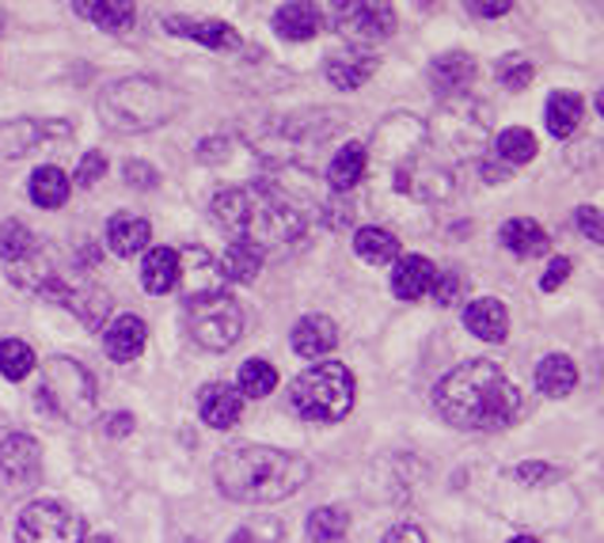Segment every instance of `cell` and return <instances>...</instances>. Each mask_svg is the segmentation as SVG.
<instances>
[{
	"instance_id": "cell-16",
	"label": "cell",
	"mask_w": 604,
	"mask_h": 543,
	"mask_svg": "<svg viewBox=\"0 0 604 543\" xmlns=\"http://www.w3.org/2000/svg\"><path fill=\"white\" fill-rule=\"evenodd\" d=\"M324 73L339 92H354V88H361L372 73H377V58H372V53H361V50H339L324 61Z\"/></svg>"
},
{
	"instance_id": "cell-4",
	"label": "cell",
	"mask_w": 604,
	"mask_h": 543,
	"mask_svg": "<svg viewBox=\"0 0 604 543\" xmlns=\"http://www.w3.org/2000/svg\"><path fill=\"white\" fill-rule=\"evenodd\" d=\"M180 92L156 76L114 80L100 92V119L119 133H145L175 119Z\"/></svg>"
},
{
	"instance_id": "cell-47",
	"label": "cell",
	"mask_w": 604,
	"mask_h": 543,
	"mask_svg": "<svg viewBox=\"0 0 604 543\" xmlns=\"http://www.w3.org/2000/svg\"><path fill=\"white\" fill-rule=\"evenodd\" d=\"M385 543H426V536L419 524H396V529H388Z\"/></svg>"
},
{
	"instance_id": "cell-53",
	"label": "cell",
	"mask_w": 604,
	"mask_h": 543,
	"mask_svg": "<svg viewBox=\"0 0 604 543\" xmlns=\"http://www.w3.org/2000/svg\"><path fill=\"white\" fill-rule=\"evenodd\" d=\"M601 377H604V358H601Z\"/></svg>"
},
{
	"instance_id": "cell-6",
	"label": "cell",
	"mask_w": 604,
	"mask_h": 543,
	"mask_svg": "<svg viewBox=\"0 0 604 543\" xmlns=\"http://www.w3.org/2000/svg\"><path fill=\"white\" fill-rule=\"evenodd\" d=\"M39 399H42V407L58 418H65V422H73V426H84L95 418V399H100V391H95V377L80 361L50 358L42 365Z\"/></svg>"
},
{
	"instance_id": "cell-52",
	"label": "cell",
	"mask_w": 604,
	"mask_h": 543,
	"mask_svg": "<svg viewBox=\"0 0 604 543\" xmlns=\"http://www.w3.org/2000/svg\"><path fill=\"white\" fill-rule=\"evenodd\" d=\"M597 111L604 114V88H601V95H597Z\"/></svg>"
},
{
	"instance_id": "cell-51",
	"label": "cell",
	"mask_w": 604,
	"mask_h": 543,
	"mask_svg": "<svg viewBox=\"0 0 604 543\" xmlns=\"http://www.w3.org/2000/svg\"><path fill=\"white\" fill-rule=\"evenodd\" d=\"M84 543H114L111 536H95V540H84Z\"/></svg>"
},
{
	"instance_id": "cell-5",
	"label": "cell",
	"mask_w": 604,
	"mask_h": 543,
	"mask_svg": "<svg viewBox=\"0 0 604 543\" xmlns=\"http://www.w3.org/2000/svg\"><path fill=\"white\" fill-rule=\"evenodd\" d=\"M289 399L308 422H339L354 407V372L339 361H319L293 380Z\"/></svg>"
},
{
	"instance_id": "cell-2",
	"label": "cell",
	"mask_w": 604,
	"mask_h": 543,
	"mask_svg": "<svg viewBox=\"0 0 604 543\" xmlns=\"http://www.w3.org/2000/svg\"><path fill=\"white\" fill-rule=\"evenodd\" d=\"M213 217L228 236L247 239L259 252H286V247H297L308 233V221L297 209V202L270 183L221 191L213 198Z\"/></svg>"
},
{
	"instance_id": "cell-38",
	"label": "cell",
	"mask_w": 604,
	"mask_h": 543,
	"mask_svg": "<svg viewBox=\"0 0 604 543\" xmlns=\"http://www.w3.org/2000/svg\"><path fill=\"white\" fill-rule=\"evenodd\" d=\"M34 252V236L23 221H4L0 225V259L8 263H23Z\"/></svg>"
},
{
	"instance_id": "cell-25",
	"label": "cell",
	"mask_w": 604,
	"mask_h": 543,
	"mask_svg": "<svg viewBox=\"0 0 604 543\" xmlns=\"http://www.w3.org/2000/svg\"><path fill=\"white\" fill-rule=\"evenodd\" d=\"M53 130H69V126H42V122H31V119L0 122V156H8V160L27 156L31 148H39L42 137Z\"/></svg>"
},
{
	"instance_id": "cell-9",
	"label": "cell",
	"mask_w": 604,
	"mask_h": 543,
	"mask_svg": "<svg viewBox=\"0 0 604 543\" xmlns=\"http://www.w3.org/2000/svg\"><path fill=\"white\" fill-rule=\"evenodd\" d=\"M335 20V31L342 39H350L354 47H372V42H385L396 34V8L388 4H369V0H358V4H331L327 8Z\"/></svg>"
},
{
	"instance_id": "cell-41",
	"label": "cell",
	"mask_w": 604,
	"mask_h": 543,
	"mask_svg": "<svg viewBox=\"0 0 604 543\" xmlns=\"http://www.w3.org/2000/svg\"><path fill=\"white\" fill-rule=\"evenodd\" d=\"M106 175V156L103 153H84L76 164V186H95Z\"/></svg>"
},
{
	"instance_id": "cell-18",
	"label": "cell",
	"mask_w": 604,
	"mask_h": 543,
	"mask_svg": "<svg viewBox=\"0 0 604 543\" xmlns=\"http://www.w3.org/2000/svg\"><path fill=\"white\" fill-rule=\"evenodd\" d=\"M475 80V61H472V53H460V50H452V53H441L438 61L430 65V84H433V92L438 95H460V92H468V84Z\"/></svg>"
},
{
	"instance_id": "cell-1",
	"label": "cell",
	"mask_w": 604,
	"mask_h": 543,
	"mask_svg": "<svg viewBox=\"0 0 604 543\" xmlns=\"http://www.w3.org/2000/svg\"><path fill=\"white\" fill-rule=\"evenodd\" d=\"M433 407L457 430L494 433L521 414V391L494 361H464L438 380Z\"/></svg>"
},
{
	"instance_id": "cell-45",
	"label": "cell",
	"mask_w": 604,
	"mask_h": 543,
	"mask_svg": "<svg viewBox=\"0 0 604 543\" xmlns=\"http://www.w3.org/2000/svg\"><path fill=\"white\" fill-rule=\"evenodd\" d=\"M126 183L133 186V191H153L156 172L149 164H141V160H130V164H126Z\"/></svg>"
},
{
	"instance_id": "cell-42",
	"label": "cell",
	"mask_w": 604,
	"mask_h": 543,
	"mask_svg": "<svg viewBox=\"0 0 604 543\" xmlns=\"http://www.w3.org/2000/svg\"><path fill=\"white\" fill-rule=\"evenodd\" d=\"M460 289H464V278H460L457 270H446V274H438V281H433V297H438V305H441V308L457 305Z\"/></svg>"
},
{
	"instance_id": "cell-39",
	"label": "cell",
	"mask_w": 604,
	"mask_h": 543,
	"mask_svg": "<svg viewBox=\"0 0 604 543\" xmlns=\"http://www.w3.org/2000/svg\"><path fill=\"white\" fill-rule=\"evenodd\" d=\"M532 76H536V69L529 65L521 53H510V58H502L499 61V80L510 92H521V88H529L532 84Z\"/></svg>"
},
{
	"instance_id": "cell-3",
	"label": "cell",
	"mask_w": 604,
	"mask_h": 543,
	"mask_svg": "<svg viewBox=\"0 0 604 543\" xmlns=\"http://www.w3.org/2000/svg\"><path fill=\"white\" fill-rule=\"evenodd\" d=\"M217 491L244 505H270L308 483V460L270 444H228L213 464Z\"/></svg>"
},
{
	"instance_id": "cell-36",
	"label": "cell",
	"mask_w": 604,
	"mask_h": 543,
	"mask_svg": "<svg viewBox=\"0 0 604 543\" xmlns=\"http://www.w3.org/2000/svg\"><path fill=\"white\" fill-rule=\"evenodd\" d=\"M274 388H278V369H274L270 361H263V358L244 361V369H239V396L263 399V396H270Z\"/></svg>"
},
{
	"instance_id": "cell-27",
	"label": "cell",
	"mask_w": 604,
	"mask_h": 543,
	"mask_svg": "<svg viewBox=\"0 0 604 543\" xmlns=\"http://www.w3.org/2000/svg\"><path fill=\"white\" fill-rule=\"evenodd\" d=\"M319 8L316 4H305V0H293V4H281L278 12H274V31L281 34L286 42H308L313 34L319 31Z\"/></svg>"
},
{
	"instance_id": "cell-24",
	"label": "cell",
	"mask_w": 604,
	"mask_h": 543,
	"mask_svg": "<svg viewBox=\"0 0 604 543\" xmlns=\"http://www.w3.org/2000/svg\"><path fill=\"white\" fill-rule=\"evenodd\" d=\"M65 308H73V311H76V319H80L84 327L100 331V327H106V316H111V297H106V289H100V285H92V281L69 285Z\"/></svg>"
},
{
	"instance_id": "cell-35",
	"label": "cell",
	"mask_w": 604,
	"mask_h": 543,
	"mask_svg": "<svg viewBox=\"0 0 604 543\" xmlns=\"http://www.w3.org/2000/svg\"><path fill=\"white\" fill-rule=\"evenodd\" d=\"M494 153H499V160H505L510 167L529 164V160L536 156V137H532L525 126H510L494 137Z\"/></svg>"
},
{
	"instance_id": "cell-50",
	"label": "cell",
	"mask_w": 604,
	"mask_h": 543,
	"mask_svg": "<svg viewBox=\"0 0 604 543\" xmlns=\"http://www.w3.org/2000/svg\"><path fill=\"white\" fill-rule=\"evenodd\" d=\"M510 543H540V540H532V536H513Z\"/></svg>"
},
{
	"instance_id": "cell-13",
	"label": "cell",
	"mask_w": 604,
	"mask_h": 543,
	"mask_svg": "<svg viewBox=\"0 0 604 543\" xmlns=\"http://www.w3.org/2000/svg\"><path fill=\"white\" fill-rule=\"evenodd\" d=\"M164 31L167 34H183V39H194V42H202L206 50H217V53L239 47L236 27H228L225 20H183V16H172V20H164Z\"/></svg>"
},
{
	"instance_id": "cell-11",
	"label": "cell",
	"mask_w": 604,
	"mask_h": 543,
	"mask_svg": "<svg viewBox=\"0 0 604 543\" xmlns=\"http://www.w3.org/2000/svg\"><path fill=\"white\" fill-rule=\"evenodd\" d=\"M430 133L446 141L457 156H475L479 145H483V137H487V119H483V111L464 114L460 111V103H449L446 111H441V119L430 126Z\"/></svg>"
},
{
	"instance_id": "cell-43",
	"label": "cell",
	"mask_w": 604,
	"mask_h": 543,
	"mask_svg": "<svg viewBox=\"0 0 604 543\" xmlns=\"http://www.w3.org/2000/svg\"><path fill=\"white\" fill-rule=\"evenodd\" d=\"M566 278H571V259H566V255H559V259L547 263L544 278H540V289H544V293H555Z\"/></svg>"
},
{
	"instance_id": "cell-30",
	"label": "cell",
	"mask_w": 604,
	"mask_h": 543,
	"mask_svg": "<svg viewBox=\"0 0 604 543\" xmlns=\"http://www.w3.org/2000/svg\"><path fill=\"white\" fill-rule=\"evenodd\" d=\"M354 252H358V259H366L369 266H388L399 259V236H392L388 228H358V236H354Z\"/></svg>"
},
{
	"instance_id": "cell-46",
	"label": "cell",
	"mask_w": 604,
	"mask_h": 543,
	"mask_svg": "<svg viewBox=\"0 0 604 543\" xmlns=\"http://www.w3.org/2000/svg\"><path fill=\"white\" fill-rule=\"evenodd\" d=\"M513 475H518L525 486H544V483H552L559 471H555V468H547V464H521L518 471H513Z\"/></svg>"
},
{
	"instance_id": "cell-15",
	"label": "cell",
	"mask_w": 604,
	"mask_h": 543,
	"mask_svg": "<svg viewBox=\"0 0 604 543\" xmlns=\"http://www.w3.org/2000/svg\"><path fill=\"white\" fill-rule=\"evenodd\" d=\"M145 342H149V331L137 316H119L103 327V350L111 361H122V365L133 361L145 350Z\"/></svg>"
},
{
	"instance_id": "cell-19",
	"label": "cell",
	"mask_w": 604,
	"mask_h": 543,
	"mask_svg": "<svg viewBox=\"0 0 604 543\" xmlns=\"http://www.w3.org/2000/svg\"><path fill=\"white\" fill-rule=\"evenodd\" d=\"M289 342L300 358H324V354H331L335 346H339V327H335V319H327V316H305L297 327H293Z\"/></svg>"
},
{
	"instance_id": "cell-20",
	"label": "cell",
	"mask_w": 604,
	"mask_h": 543,
	"mask_svg": "<svg viewBox=\"0 0 604 543\" xmlns=\"http://www.w3.org/2000/svg\"><path fill=\"white\" fill-rule=\"evenodd\" d=\"M464 327L483 342H502L510 335V311H505L502 300L494 297H479L464 308Z\"/></svg>"
},
{
	"instance_id": "cell-40",
	"label": "cell",
	"mask_w": 604,
	"mask_h": 543,
	"mask_svg": "<svg viewBox=\"0 0 604 543\" xmlns=\"http://www.w3.org/2000/svg\"><path fill=\"white\" fill-rule=\"evenodd\" d=\"M228 543H281V524L278 521H247L233 532Z\"/></svg>"
},
{
	"instance_id": "cell-14",
	"label": "cell",
	"mask_w": 604,
	"mask_h": 543,
	"mask_svg": "<svg viewBox=\"0 0 604 543\" xmlns=\"http://www.w3.org/2000/svg\"><path fill=\"white\" fill-rule=\"evenodd\" d=\"M438 281V266H433L426 255H403L392 266V293L399 300H419L433 289Z\"/></svg>"
},
{
	"instance_id": "cell-28",
	"label": "cell",
	"mask_w": 604,
	"mask_h": 543,
	"mask_svg": "<svg viewBox=\"0 0 604 543\" xmlns=\"http://www.w3.org/2000/svg\"><path fill=\"white\" fill-rule=\"evenodd\" d=\"M31 202L39 209H61L69 202V191H73V183H69V175L61 172L58 164H47L39 167V172L31 175Z\"/></svg>"
},
{
	"instance_id": "cell-26",
	"label": "cell",
	"mask_w": 604,
	"mask_h": 543,
	"mask_svg": "<svg viewBox=\"0 0 604 543\" xmlns=\"http://www.w3.org/2000/svg\"><path fill=\"white\" fill-rule=\"evenodd\" d=\"M141 285H145L153 297H164L180 285V252L172 247H153L145 255V266H141Z\"/></svg>"
},
{
	"instance_id": "cell-48",
	"label": "cell",
	"mask_w": 604,
	"mask_h": 543,
	"mask_svg": "<svg viewBox=\"0 0 604 543\" xmlns=\"http://www.w3.org/2000/svg\"><path fill=\"white\" fill-rule=\"evenodd\" d=\"M106 438H126V433L133 430V414L130 411H119V414H111L106 418Z\"/></svg>"
},
{
	"instance_id": "cell-7",
	"label": "cell",
	"mask_w": 604,
	"mask_h": 543,
	"mask_svg": "<svg viewBox=\"0 0 604 543\" xmlns=\"http://www.w3.org/2000/svg\"><path fill=\"white\" fill-rule=\"evenodd\" d=\"M186 331L202 350H233L244 338V308L228 293L186 300Z\"/></svg>"
},
{
	"instance_id": "cell-34",
	"label": "cell",
	"mask_w": 604,
	"mask_h": 543,
	"mask_svg": "<svg viewBox=\"0 0 604 543\" xmlns=\"http://www.w3.org/2000/svg\"><path fill=\"white\" fill-rule=\"evenodd\" d=\"M350 529V513L342 505H324V510H313L308 518V540L313 543H339Z\"/></svg>"
},
{
	"instance_id": "cell-44",
	"label": "cell",
	"mask_w": 604,
	"mask_h": 543,
	"mask_svg": "<svg viewBox=\"0 0 604 543\" xmlns=\"http://www.w3.org/2000/svg\"><path fill=\"white\" fill-rule=\"evenodd\" d=\"M579 228L590 239H597V244H604V213L597 206H582L579 209Z\"/></svg>"
},
{
	"instance_id": "cell-37",
	"label": "cell",
	"mask_w": 604,
	"mask_h": 543,
	"mask_svg": "<svg viewBox=\"0 0 604 543\" xmlns=\"http://www.w3.org/2000/svg\"><path fill=\"white\" fill-rule=\"evenodd\" d=\"M0 372H4L8 380H23L34 372V350L23 338H4V342H0Z\"/></svg>"
},
{
	"instance_id": "cell-32",
	"label": "cell",
	"mask_w": 604,
	"mask_h": 543,
	"mask_svg": "<svg viewBox=\"0 0 604 543\" xmlns=\"http://www.w3.org/2000/svg\"><path fill=\"white\" fill-rule=\"evenodd\" d=\"M76 16H84V20H92L95 27H103V31H130L133 27V16H137V8L130 4V0H119V4H103V0H88V4H76Z\"/></svg>"
},
{
	"instance_id": "cell-29",
	"label": "cell",
	"mask_w": 604,
	"mask_h": 543,
	"mask_svg": "<svg viewBox=\"0 0 604 543\" xmlns=\"http://www.w3.org/2000/svg\"><path fill=\"white\" fill-rule=\"evenodd\" d=\"M574 385H579V369L566 354H547L544 361L536 365V388L552 399H563L571 396Z\"/></svg>"
},
{
	"instance_id": "cell-23",
	"label": "cell",
	"mask_w": 604,
	"mask_h": 543,
	"mask_svg": "<svg viewBox=\"0 0 604 543\" xmlns=\"http://www.w3.org/2000/svg\"><path fill=\"white\" fill-rule=\"evenodd\" d=\"M366 164H369V148L361 145V141H346L339 153L331 156V164H327V183H331V191H354V186L361 183V175H366Z\"/></svg>"
},
{
	"instance_id": "cell-12",
	"label": "cell",
	"mask_w": 604,
	"mask_h": 543,
	"mask_svg": "<svg viewBox=\"0 0 604 543\" xmlns=\"http://www.w3.org/2000/svg\"><path fill=\"white\" fill-rule=\"evenodd\" d=\"M180 285H183V300L209 297V293H225V274H221V263L213 259L206 247H183Z\"/></svg>"
},
{
	"instance_id": "cell-49",
	"label": "cell",
	"mask_w": 604,
	"mask_h": 543,
	"mask_svg": "<svg viewBox=\"0 0 604 543\" xmlns=\"http://www.w3.org/2000/svg\"><path fill=\"white\" fill-rule=\"evenodd\" d=\"M510 0H494V4H468V12L472 16H483V20H494V16H505L510 12Z\"/></svg>"
},
{
	"instance_id": "cell-10",
	"label": "cell",
	"mask_w": 604,
	"mask_h": 543,
	"mask_svg": "<svg viewBox=\"0 0 604 543\" xmlns=\"http://www.w3.org/2000/svg\"><path fill=\"white\" fill-rule=\"evenodd\" d=\"M42 479V449L31 433H8L0 441V491L23 494Z\"/></svg>"
},
{
	"instance_id": "cell-33",
	"label": "cell",
	"mask_w": 604,
	"mask_h": 543,
	"mask_svg": "<svg viewBox=\"0 0 604 543\" xmlns=\"http://www.w3.org/2000/svg\"><path fill=\"white\" fill-rule=\"evenodd\" d=\"M582 122V100L574 92H552L547 100V130L555 133L559 141L571 137Z\"/></svg>"
},
{
	"instance_id": "cell-31",
	"label": "cell",
	"mask_w": 604,
	"mask_h": 543,
	"mask_svg": "<svg viewBox=\"0 0 604 543\" xmlns=\"http://www.w3.org/2000/svg\"><path fill=\"white\" fill-rule=\"evenodd\" d=\"M263 270V252L247 239H233L228 252L221 255V274L225 281H255Z\"/></svg>"
},
{
	"instance_id": "cell-22",
	"label": "cell",
	"mask_w": 604,
	"mask_h": 543,
	"mask_svg": "<svg viewBox=\"0 0 604 543\" xmlns=\"http://www.w3.org/2000/svg\"><path fill=\"white\" fill-rule=\"evenodd\" d=\"M149 236H153V225H149L145 217L114 213V217L106 221V244H111V252H114V255H122V259H130V255L145 252Z\"/></svg>"
},
{
	"instance_id": "cell-21",
	"label": "cell",
	"mask_w": 604,
	"mask_h": 543,
	"mask_svg": "<svg viewBox=\"0 0 604 543\" xmlns=\"http://www.w3.org/2000/svg\"><path fill=\"white\" fill-rule=\"evenodd\" d=\"M502 247L510 255H518V259H536V255H544L547 247H552V236L544 233V228L536 225L532 217H513L502 225Z\"/></svg>"
},
{
	"instance_id": "cell-8",
	"label": "cell",
	"mask_w": 604,
	"mask_h": 543,
	"mask_svg": "<svg viewBox=\"0 0 604 543\" xmlns=\"http://www.w3.org/2000/svg\"><path fill=\"white\" fill-rule=\"evenodd\" d=\"M88 524L76 510H69L65 502H42L23 505L20 521H16V543H84Z\"/></svg>"
},
{
	"instance_id": "cell-17",
	"label": "cell",
	"mask_w": 604,
	"mask_h": 543,
	"mask_svg": "<svg viewBox=\"0 0 604 543\" xmlns=\"http://www.w3.org/2000/svg\"><path fill=\"white\" fill-rule=\"evenodd\" d=\"M239 411H244V396L228 385H209L202 388L198 396V414L202 422L213 426V430H233L239 422Z\"/></svg>"
}]
</instances>
